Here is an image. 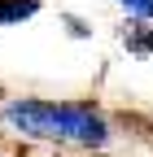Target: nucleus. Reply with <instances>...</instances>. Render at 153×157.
<instances>
[{"mask_svg":"<svg viewBox=\"0 0 153 157\" xmlns=\"http://www.w3.org/2000/svg\"><path fill=\"white\" fill-rule=\"evenodd\" d=\"M123 48L131 52V57H153V26L149 22H127V31H123Z\"/></svg>","mask_w":153,"mask_h":157,"instance_id":"obj_3","label":"nucleus"},{"mask_svg":"<svg viewBox=\"0 0 153 157\" xmlns=\"http://www.w3.org/2000/svg\"><path fill=\"white\" fill-rule=\"evenodd\" d=\"M40 0H0V31L5 26H22L31 17H40Z\"/></svg>","mask_w":153,"mask_h":157,"instance_id":"obj_2","label":"nucleus"},{"mask_svg":"<svg viewBox=\"0 0 153 157\" xmlns=\"http://www.w3.org/2000/svg\"><path fill=\"white\" fill-rule=\"evenodd\" d=\"M61 26H66L70 39H92V22L79 17V13H61Z\"/></svg>","mask_w":153,"mask_h":157,"instance_id":"obj_5","label":"nucleus"},{"mask_svg":"<svg viewBox=\"0 0 153 157\" xmlns=\"http://www.w3.org/2000/svg\"><path fill=\"white\" fill-rule=\"evenodd\" d=\"M123 13H127V22H149L153 26V0H114Z\"/></svg>","mask_w":153,"mask_h":157,"instance_id":"obj_4","label":"nucleus"},{"mask_svg":"<svg viewBox=\"0 0 153 157\" xmlns=\"http://www.w3.org/2000/svg\"><path fill=\"white\" fill-rule=\"evenodd\" d=\"M0 157H9V153H5V148H0Z\"/></svg>","mask_w":153,"mask_h":157,"instance_id":"obj_6","label":"nucleus"},{"mask_svg":"<svg viewBox=\"0 0 153 157\" xmlns=\"http://www.w3.org/2000/svg\"><path fill=\"white\" fill-rule=\"evenodd\" d=\"M0 127L13 140L70 148V153H109L114 122L92 101H48V96H5Z\"/></svg>","mask_w":153,"mask_h":157,"instance_id":"obj_1","label":"nucleus"}]
</instances>
